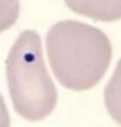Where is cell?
Segmentation results:
<instances>
[{"instance_id": "3", "label": "cell", "mask_w": 121, "mask_h": 127, "mask_svg": "<svg viewBox=\"0 0 121 127\" xmlns=\"http://www.w3.org/2000/svg\"><path fill=\"white\" fill-rule=\"evenodd\" d=\"M77 15L96 22H116L121 19V0H64Z\"/></svg>"}, {"instance_id": "2", "label": "cell", "mask_w": 121, "mask_h": 127, "mask_svg": "<svg viewBox=\"0 0 121 127\" xmlns=\"http://www.w3.org/2000/svg\"><path fill=\"white\" fill-rule=\"evenodd\" d=\"M7 84L12 104L21 118L37 122L56 107L57 91L48 74L41 39L35 31H23L5 62Z\"/></svg>"}, {"instance_id": "4", "label": "cell", "mask_w": 121, "mask_h": 127, "mask_svg": "<svg viewBox=\"0 0 121 127\" xmlns=\"http://www.w3.org/2000/svg\"><path fill=\"white\" fill-rule=\"evenodd\" d=\"M104 102L112 119L121 125V59L104 90Z\"/></svg>"}, {"instance_id": "1", "label": "cell", "mask_w": 121, "mask_h": 127, "mask_svg": "<svg viewBox=\"0 0 121 127\" xmlns=\"http://www.w3.org/2000/svg\"><path fill=\"white\" fill-rule=\"evenodd\" d=\"M45 47L55 78L73 91L95 87L112 60L108 36L97 27L76 20H63L52 26Z\"/></svg>"}, {"instance_id": "5", "label": "cell", "mask_w": 121, "mask_h": 127, "mask_svg": "<svg viewBox=\"0 0 121 127\" xmlns=\"http://www.w3.org/2000/svg\"><path fill=\"white\" fill-rule=\"evenodd\" d=\"M19 0H0V33L15 24L19 18Z\"/></svg>"}, {"instance_id": "6", "label": "cell", "mask_w": 121, "mask_h": 127, "mask_svg": "<svg viewBox=\"0 0 121 127\" xmlns=\"http://www.w3.org/2000/svg\"><path fill=\"white\" fill-rule=\"evenodd\" d=\"M0 127H9V114L1 94H0Z\"/></svg>"}]
</instances>
